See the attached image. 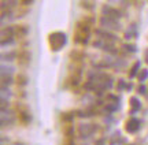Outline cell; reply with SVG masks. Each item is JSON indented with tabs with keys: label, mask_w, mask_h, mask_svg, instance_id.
Returning <instances> with one entry per match:
<instances>
[{
	"label": "cell",
	"mask_w": 148,
	"mask_h": 145,
	"mask_svg": "<svg viewBox=\"0 0 148 145\" xmlns=\"http://www.w3.org/2000/svg\"><path fill=\"white\" fill-rule=\"evenodd\" d=\"M48 43L52 52H58L67 44V36L63 32H53L48 36Z\"/></svg>",
	"instance_id": "6da1fadb"
},
{
	"label": "cell",
	"mask_w": 148,
	"mask_h": 145,
	"mask_svg": "<svg viewBox=\"0 0 148 145\" xmlns=\"http://www.w3.org/2000/svg\"><path fill=\"white\" fill-rule=\"evenodd\" d=\"M103 63L107 66V69H115V70H123L127 67V60L123 59L119 55H110L103 58Z\"/></svg>",
	"instance_id": "7a4b0ae2"
},
{
	"label": "cell",
	"mask_w": 148,
	"mask_h": 145,
	"mask_svg": "<svg viewBox=\"0 0 148 145\" xmlns=\"http://www.w3.org/2000/svg\"><path fill=\"white\" fill-rule=\"evenodd\" d=\"M100 129V126L96 123H79L78 125V135L82 141H90L93 138V135L97 130Z\"/></svg>",
	"instance_id": "3957f363"
},
{
	"label": "cell",
	"mask_w": 148,
	"mask_h": 145,
	"mask_svg": "<svg viewBox=\"0 0 148 145\" xmlns=\"http://www.w3.org/2000/svg\"><path fill=\"white\" fill-rule=\"evenodd\" d=\"M99 23H100L101 27H104L107 30H111V32H121L122 30V25L119 23V19H115V18L101 15L99 18Z\"/></svg>",
	"instance_id": "277c9868"
},
{
	"label": "cell",
	"mask_w": 148,
	"mask_h": 145,
	"mask_svg": "<svg viewBox=\"0 0 148 145\" xmlns=\"http://www.w3.org/2000/svg\"><path fill=\"white\" fill-rule=\"evenodd\" d=\"M95 16H84L75 23V32L85 33V34H92V26L95 23Z\"/></svg>",
	"instance_id": "5b68a950"
},
{
	"label": "cell",
	"mask_w": 148,
	"mask_h": 145,
	"mask_svg": "<svg viewBox=\"0 0 148 145\" xmlns=\"http://www.w3.org/2000/svg\"><path fill=\"white\" fill-rule=\"evenodd\" d=\"M93 33H95V36L97 38H101L104 41H108V43H112V44L119 43V37L116 34H114L111 30H107V29H104V27H101V26L96 27L95 30H93Z\"/></svg>",
	"instance_id": "8992f818"
},
{
	"label": "cell",
	"mask_w": 148,
	"mask_h": 145,
	"mask_svg": "<svg viewBox=\"0 0 148 145\" xmlns=\"http://www.w3.org/2000/svg\"><path fill=\"white\" fill-rule=\"evenodd\" d=\"M92 45H93L95 48L100 49V51H103V52H106V54H110V55H118L119 54L118 48L114 47V44L108 43V41H104V40H101V38L95 40V41L92 43Z\"/></svg>",
	"instance_id": "52a82bcc"
},
{
	"label": "cell",
	"mask_w": 148,
	"mask_h": 145,
	"mask_svg": "<svg viewBox=\"0 0 148 145\" xmlns=\"http://www.w3.org/2000/svg\"><path fill=\"white\" fill-rule=\"evenodd\" d=\"M101 15L110 16V18H115V19H121L123 16V11L119 8H115L110 4H104L101 5Z\"/></svg>",
	"instance_id": "ba28073f"
},
{
	"label": "cell",
	"mask_w": 148,
	"mask_h": 145,
	"mask_svg": "<svg viewBox=\"0 0 148 145\" xmlns=\"http://www.w3.org/2000/svg\"><path fill=\"white\" fill-rule=\"evenodd\" d=\"M140 129H141V120H140L138 118L132 116L130 119H127L126 123H125V130H126L127 133H130V134L137 133Z\"/></svg>",
	"instance_id": "9c48e42d"
},
{
	"label": "cell",
	"mask_w": 148,
	"mask_h": 145,
	"mask_svg": "<svg viewBox=\"0 0 148 145\" xmlns=\"http://www.w3.org/2000/svg\"><path fill=\"white\" fill-rule=\"evenodd\" d=\"M16 60H18V66H21V67H29L30 60H32V54L27 49H21V51H18Z\"/></svg>",
	"instance_id": "30bf717a"
},
{
	"label": "cell",
	"mask_w": 148,
	"mask_h": 145,
	"mask_svg": "<svg viewBox=\"0 0 148 145\" xmlns=\"http://www.w3.org/2000/svg\"><path fill=\"white\" fill-rule=\"evenodd\" d=\"M16 19L15 10H1V15H0V21H1V26H5L11 22Z\"/></svg>",
	"instance_id": "8fae6325"
},
{
	"label": "cell",
	"mask_w": 148,
	"mask_h": 145,
	"mask_svg": "<svg viewBox=\"0 0 148 145\" xmlns=\"http://www.w3.org/2000/svg\"><path fill=\"white\" fill-rule=\"evenodd\" d=\"M16 118H18V120H19L22 125H25V126H27V125L32 122V116H30V114L27 111V108H25V107L19 108V110L16 111Z\"/></svg>",
	"instance_id": "7c38bea8"
},
{
	"label": "cell",
	"mask_w": 148,
	"mask_h": 145,
	"mask_svg": "<svg viewBox=\"0 0 148 145\" xmlns=\"http://www.w3.org/2000/svg\"><path fill=\"white\" fill-rule=\"evenodd\" d=\"M16 119L18 118H16L15 114H1V122H0L1 129H4L5 126H7V127H8V126H12Z\"/></svg>",
	"instance_id": "4fadbf2b"
},
{
	"label": "cell",
	"mask_w": 148,
	"mask_h": 145,
	"mask_svg": "<svg viewBox=\"0 0 148 145\" xmlns=\"http://www.w3.org/2000/svg\"><path fill=\"white\" fill-rule=\"evenodd\" d=\"M90 40V34H85V33L75 32L74 33V43L79 44V45H88Z\"/></svg>",
	"instance_id": "5bb4252c"
},
{
	"label": "cell",
	"mask_w": 148,
	"mask_h": 145,
	"mask_svg": "<svg viewBox=\"0 0 148 145\" xmlns=\"http://www.w3.org/2000/svg\"><path fill=\"white\" fill-rule=\"evenodd\" d=\"M85 58H86V54L81 49H74V51L70 52V59L73 60L74 63H82Z\"/></svg>",
	"instance_id": "9a60e30c"
},
{
	"label": "cell",
	"mask_w": 148,
	"mask_h": 145,
	"mask_svg": "<svg viewBox=\"0 0 148 145\" xmlns=\"http://www.w3.org/2000/svg\"><path fill=\"white\" fill-rule=\"evenodd\" d=\"M21 4V0H1L0 7L1 10H15Z\"/></svg>",
	"instance_id": "2e32d148"
},
{
	"label": "cell",
	"mask_w": 148,
	"mask_h": 145,
	"mask_svg": "<svg viewBox=\"0 0 148 145\" xmlns=\"http://www.w3.org/2000/svg\"><path fill=\"white\" fill-rule=\"evenodd\" d=\"M129 106H130V114H136L141 110V101L138 100V97L132 96L129 99Z\"/></svg>",
	"instance_id": "e0dca14e"
},
{
	"label": "cell",
	"mask_w": 148,
	"mask_h": 145,
	"mask_svg": "<svg viewBox=\"0 0 148 145\" xmlns=\"http://www.w3.org/2000/svg\"><path fill=\"white\" fill-rule=\"evenodd\" d=\"M16 58H18V52H16V51H8V52H1V56H0L1 62H5V63H11V62L16 60Z\"/></svg>",
	"instance_id": "ac0fdd59"
},
{
	"label": "cell",
	"mask_w": 148,
	"mask_h": 145,
	"mask_svg": "<svg viewBox=\"0 0 148 145\" xmlns=\"http://www.w3.org/2000/svg\"><path fill=\"white\" fill-rule=\"evenodd\" d=\"M138 37V29L136 23H130V26L127 27V30L125 32V38L130 40V38H137Z\"/></svg>",
	"instance_id": "d6986e66"
},
{
	"label": "cell",
	"mask_w": 148,
	"mask_h": 145,
	"mask_svg": "<svg viewBox=\"0 0 148 145\" xmlns=\"http://www.w3.org/2000/svg\"><path fill=\"white\" fill-rule=\"evenodd\" d=\"M15 84L18 88H21V89H23V88H26L27 84H29V77H27L26 74H22V73H19V74L15 77Z\"/></svg>",
	"instance_id": "ffe728a7"
},
{
	"label": "cell",
	"mask_w": 148,
	"mask_h": 145,
	"mask_svg": "<svg viewBox=\"0 0 148 145\" xmlns=\"http://www.w3.org/2000/svg\"><path fill=\"white\" fill-rule=\"evenodd\" d=\"M63 131H64V138H66V142H74V126L73 125L69 123L63 129Z\"/></svg>",
	"instance_id": "44dd1931"
},
{
	"label": "cell",
	"mask_w": 148,
	"mask_h": 145,
	"mask_svg": "<svg viewBox=\"0 0 148 145\" xmlns=\"http://www.w3.org/2000/svg\"><path fill=\"white\" fill-rule=\"evenodd\" d=\"M15 29H16V36H18L19 38L26 37L27 34H29V32H30L29 26H26V25H22V23L15 25Z\"/></svg>",
	"instance_id": "7402d4cb"
},
{
	"label": "cell",
	"mask_w": 148,
	"mask_h": 145,
	"mask_svg": "<svg viewBox=\"0 0 148 145\" xmlns=\"http://www.w3.org/2000/svg\"><path fill=\"white\" fill-rule=\"evenodd\" d=\"M75 115L77 114L74 112V111H64V112L60 114V120L63 122V123H71L75 118Z\"/></svg>",
	"instance_id": "603a6c76"
},
{
	"label": "cell",
	"mask_w": 148,
	"mask_h": 145,
	"mask_svg": "<svg viewBox=\"0 0 148 145\" xmlns=\"http://www.w3.org/2000/svg\"><path fill=\"white\" fill-rule=\"evenodd\" d=\"M110 142H111V144H126L127 140L121 134V131H115L114 134L111 135Z\"/></svg>",
	"instance_id": "cb8c5ba5"
},
{
	"label": "cell",
	"mask_w": 148,
	"mask_h": 145,
	"mask_svg": "<svg viewBox=\"0 0 148 145\" xmlns=\"http://www.w3.org/2000/svg\"><path fill=\"white\" fill-rule=\"evenodd\" d=\"M8 36H16V29L15 26H1V37H8Z\"/></svg>",
	"instance_id": "d4e9b609"
},
{
	"label": "cell",
	"mask_w": 148,
	"mask_h": 145,
	"mask_svg": "<svg viewBox=\"0 0 148 145\" xmlns=\"http://www.w3.org/2000/svg\"><path fill=\"white\" fill-rule=\"evenodd\" d=\"M140 67H141V63H140V60H137V62H134V63H133V66L130 67V70H129V74H127L130 80H132V78H137L138 71L141 70Z\"/></svg>",
	"instance_id": "484cf974"
},
{
	"label": "cell",
	"mask_w": 148,
	"mask_h": 145,
	"mask_svg": "<svg viewBox=\"0 0 148 145\" xmlns=\"http://www.w3.org/2000/svg\"><path fill=\"white\" fill-rule=\"evenodd\" d=\"M1 48H5V47H12L16 44L15 36H8V37H1Z\"/></svg>",
	"instance_id": "4316f807"
},
{
	"label": "cell",
	"mask_w": 148,
	"mask_h": 145,
	"mask_svg": "<svg viewBox=\"0 0 148 145\" xmlns=\"http://www.w3.org/2000/svg\"><path fill=\"white\" fill-rule=\"evenodd\" d=\"M0 71H1V74H12V75H14V73H15V67H14V66H11L10 63L1 62Z\"/></svg>",
	"instance_id": "83f0119b"
},
{
	"label": "cell",
	"mask_w": 148,
	"mask_h": 145,
	"mask_svg": "<svg viewBox=\"0 0 148 145\" xmlns=\"http://www.w3.org/2000/svg\"><path fill=\"white\" fill-rule=\"evenodd\" d=\"M118 108H119V103H115V101H111L108 103V104H106L104 106V112L106 114H114L118 111Z\"/></svg>",
	"instance_id": "f1b7e54d"
},
{
	"label": "cell",
	"mask_w": 148,
	"mask_h": 145,
	"mask_svg": "<svg viewBox=\"0 0 148 145\" xmlns=\"http://www.w3.org/2000/svg\"><path fill=\"white\" fill-rule=\"evenodd\" d=\"M15 80H14V75L12 74H1V84L3 85H8L10 86L11 84H14Z\"/></svg>",
	"instance_id": "f546056e"
},
{
	"label": "cell",
	"mask_w": 148,
	"mask_h": 145,
	"mask_svg": "<svg viewBox=\"0 0 148 145\" xmlns=\"http://www.w3.org/2000/svg\"><path fill=\"white\" fill-rule=\"evenodd\" d=\"M0 92H1V97L11 99V96H12V92H11V89H10V86L8 85H3V84H1V89H0Z\"/></svg>",
	"instance_id": "4dcf8cb0"
},
{
	"label": "cell",
	"mask_w": 148,
	"mask_h": 145,
	"mask_svg": "<svg viewBox=\"0 0 148 145\" xmlns=\"http://www.w3.org/2000/svg\"><path fill=\"white\" fill-rule=\"evenodd\" d=\"M81 7H84L85 10L88 11H92L95 8V3L90 1V0H81Z\"/></svg>",
	"instance_id": "1f68e13d"
},
{
	"label": "cell",
	"mask_w": 148,
	"mask_h": 145,
	"mask_svg": "<svg viewBox=\"0 0 148 145\" xmlns=\"http://www.w3.org/2000/svg\"><path fill=\"white\" fill-rule=\"evenodd\" d=\"M137 80L140 81V82H144V81L148 80V70H147V69H141V70L138 71Z\"/></svg>",
	"instance_id": "d6a6232c"
},
{
	"label": "cell",
	"mask_w": 148,
	"mask_h": 145,
	"mask_svg": "<svg viewBox=\"0 0 148 145\" xmlns=\"http://www.w3.org/2000/svg\"><path fill=\"white\" fill-rule=\"evenodd\" d=\"M123 49L127 54H136L137 52V47L134 44H123Z\"/></svg>",
	"instance_id": "836d02e7"
},
{
	"label": "cell",
	"mask_w": 148,
	"mask_h": 145,
	"mask_svg": "<svg viewBox=\"0 0 148 145\" xmlns=\"http://www.w3.org/2000/svg\"><path fill=\"white\" fill-rule=\"evenodd\" d=\"M126 81L123 80V78H119V80L116 81V91L121 92V91H126Z\"/></svg>",
	"instance_id": "e575fe53"
},
{
	"label": "cell",
	"mask_w": 148,
	"mask_h": 145,
	"mask_svg": "<svg viewBox=\"0 0 148 145\" xmlns=\"http://www.w3.org/2000/svg\"><path fill=\"white\" fill-rule=\"evenodd\" d=\"M136 91H137V95H140V96H145V95H147V86L144 85V82H141V84L137 86Z\"/></svg>",
	"instance_id": "d590c367"
},
{
	"label": "cell",
	"mask_w": 148,
	"mask_h": 145,
	"mask_svg": "<svg viewBox=\"0 0 148 145\" xmlns=\"http://www.w3.org/2000/svg\"><path fill=\"white\" fill-rule=\"evenodd\" d=\"M106 99L108 101H115V103H119V100H121V97L116 96V95H112V93H108L106 96Z\"/></svg>",
	"instance_id": "8d00e7d4"
},
{
	"label": "cell",
	"mask_w": 148,
	"mask_h": 145,
	"mask_svg": "<svg viewBox=\"0 0 148 145\" xmlns=\"http://www.w3.org/2000/svg\"><path fill=\"white\" fill-rule=\"evenodd\" d=\"M108 3H112V4H121V5H126V0H107Z\"/></svg>",
	"instance_id": "74e56055"
},
{
	"label": "cell",
	"mask_w": 148,
	"mask_h": 145,
	"mask_svg": "<svg viewBox=\"0 0 148 145\" xmlns=\"http://www.w3.org/2000/svg\"><path fill=\"white\" fill-rule=\"evenodd\" d=\"M36 0H21V4L25 5V7H29V5H32Z\"/></svg>",
	"instance_id": "f35d334b"
},
{
	"label": "cell",
	"mask_w": 148,
	"mask_h": 145,
	"mask_svg": "<svg viewBox=\"0 0 148 145\" xmlns=\"http://www.w3.org/2000/svg\"><path fill=\"white\" fill-rule=\"evenodd\" d=\"M132 89H133V84H132V82H127V84H126V91L130 92Z\"/></svg>",
	"instance_id": "ab89813d"
},
{
	"label": "cell",
	"mask_w": 148,
	"mask_h": 145,
	"mask_svg": "<svg viewBox=\"0 0 148 145\" xmlns=\"http://www.w3.org/2000/svg\"><path fill=\"white\" fill-rule=\"evenodd\" d=\"M144 60H145V63L148 65V48L145 49V52H144Z\"/></svg>",
	"instance_id": "60d3db41"
},
{
	"label": "cell",
	"mask_w": 148,
	"mask_h": 145,
	"mask_svg": "<svg viewBox=\"0 0 148 145\" xmlns=\"http://www.w3.org/2000/svg\"><path fill=\"white\" fill-rule=\"evenodd\" d=\"M106 138H100V140H97V141H96V144H99V145H101V144H103V142H106Z\"/></svg>",
	"instance_id": "b9f144b4"
},
{
	"label": "cell",
	"mask_w": 148,
	"mask_h": 145,
	"mask_svg": "<svg viewBox=\"0 0 148 145\" xmlns=\"http://www.w3.org/2000/svg\"><path fill=\"white\" fill-rule=\"evenodd\" d=\"M5 141H8V138H5V137H1V144H4Z\"/></svg>",
	"instance_id": "7bdbcfd3"
}]
</instances>
